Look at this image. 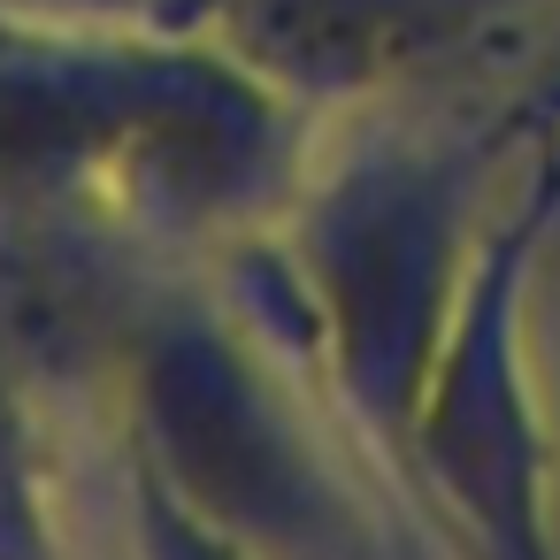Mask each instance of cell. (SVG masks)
<instances>
[{
	"instance_id": "obj_2",
	"label": "cell",
	"mask_w": 560,
	"mask_h": 560,
	"mask_svg": "<svg viewBox=\"0 0 560 560\" xmlns=\"http://www.w3.org/2000/svg\"><path fill=\"white\" fill-rule=\"evenodd\" d=\"M537 131L514 116V101L491 116H376L269 231L330 399L399 483L407 430L491 231L483 185Z\"/></svg>"
},
{
	"instance_id": "obj_5",
	"label": "cell",
	"mask_w": 560,
	"mask_h": 560,
	"mask_svg": "<svg viewBox=\"0 0 560 560\" xmlns=\"http://www.w3.org/2000/svg\"><path fill=\"white\" fill-rule=\"evenodd\" d=\"M116 491H124V537H131V560H261L246 552L238 537H223L215 522H200L139 453L116 445Z\"/></svg>"
},
{
	"instance_id": "obj_4",
	"label": "cell",
	"mask_w": 560,
	"mask_h": 560,
	"mask_svg": "<svg viewBox=\"0 0 560 560\" xmlns=\"http://www.w3.org/2000/svg\"><path fill=\"white\" fill-rule=\"evenodd\" d=\"M131 16L223 39L300 108H361L476 62L560 0H124Z\"/></svg>"
},
{
	"instance_id": "obj_1",
	"label": "cell",
	"mask_w": 560,
	"mask_h": 560,
	"mask_svg": "<svg viewBox=\"0 0 560 560\" xmlns=\"http://www.w3.org/2000/svg\"><path fill=\"white\" fill-rule=\"evenodd\" d=\"M315 124L208 32L0 9V261H223L300 200Z\"/></svg>"
},
{
	"instance_id": "obj_3",
	"label": "cell",
	"mask_w": 560,
	"mask_h": 560,
	"mask_svg": "<svg viewBox=\"0 0 560 560\" xmlns=\"http://www.w3.org/2000/svg\"><path fill=\"white\" fill-rule=\"evenodd\" d=\"M560 231V131L529 139L522 192L491 215L453 338L430 369L407 430V483L453 560H560L552 529V438L529 384V277Z\"/></svg>"
},
{
	"instance_id": "obj_6",
	"label": "cell",
	"mask_w": 560,
	"mask_h": 560,
	"mask_svg": "<svg viewBox=\"0 0 560 560\" xmlns=\"http://www.w3.org/2000/svg\"><path fill=\"white\" fill-rule=\"evenodd\" d=\"M514 116L529 124V131H560V24H552V39L522 62V85H514Z\"/></svg>"
}]
</instances>
